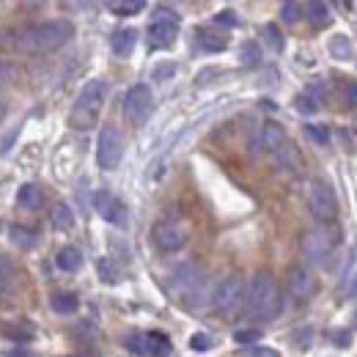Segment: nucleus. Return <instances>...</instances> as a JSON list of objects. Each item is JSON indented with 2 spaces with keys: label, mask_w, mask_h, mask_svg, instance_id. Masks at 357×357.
I'll list each match as a JSON object with an SVG mask.
<instances>
[{
  "label": "nucleus",
  "mask_w": 357,
  "mask_h": 357,
  "mask_svg": "<svg viewBox=\"0 0 357 357\" xmlns=\"http://www.w3.org/2000/svg\"><path fill=\"white\" fill-rule=\"evenodd\" d=\"M283 308V297H280V286L278 280L269 275L267 269L256 272L248 291H245V311L253 321H272Z\"/></svg>",
  "instance_id": "obj_1"
},
{
  "label": "nucleus",
  "mask_w": 357,
  "mask_h": 357,
  "mask_svg": "<svg viewBox=\"0 0 357 357\" xmlns=\"http://www.w3.org/2000/svg\"><path fill=\"white\" fill-rule=\"evenodd\" d=\"M72 36H75V25L69 20H50L33 28H25L11 45L20 52H52L61 50Z\"/></svg>",
  "instance_id": "obj_2"
},
{
  "label": "nucleus",
  "mask_w": 357,
  "mask_h": 357,
  "mask_svg": "<svg viewBox=\"0 0 357 357\" xmlns=\"http://www.w3.org/2000/svg\"><path fill=\"white\" fill-rule=\"evenodd\" d=\"M107 93H110V83L96 77V80H89L83 91L77 93V102L69 113V124L75 130H91L96 121H99V113L107 102Z\"/></svg>",
  "instance_id": "obj_3"
},
{
  "label": "nucleus",
  "mask_w": 357,
  "mask_h": 357,
  "mask_svg": "<svg viewBox=\"0 0 357 357\" xmlns=\"http://www.w3.org/2000/svg\"><path fill=\"white\" fill-rule=\"evenodd\" d=\"M338 242H341V231L333 223H321L316 231H308L303 236V253L313 264H319V261H324V256H330L335 250Z\"/></svg>",
  "instance_id": "obj_4"
},
{
  "label": "nucleus",
  "mask_w": 357,
  "mask_h": 357,
  "mask_svg": "<svg viewBox=\"0 0 357 357\" xmlns=\"http://www.w3.org/2000/svg\"><path fill=\"white\" fill-rule=\"evenodd\" d=\"M121 157H124V137L113 124H105L96 140V165L102 171H116L121 165Z\"/></svg>",
  "instance_id": "obj_5"
},
{
  "label": "nucleus",
  "mask_w": 357,
  "mask_h": 357,
  "mask_svg": "<svg viewBox=\"0 0 357 357\" xmlns=\"http://www.w3.org/2000/svg\"><path fill=\"white\" fill-rule=\"evenodd\" d=\"M212 305L220 316H234V313L242 311L245 305V280L239 275H228L220 280V286L215 289V297H212Z\"/></svg>",
  "instance_id": "obj_6"
},
{
  "label": "nucleus",
  "mask_w": 357,
  "mask_h": 357,
  "mask_svg": "<svg viewBox=\"0 0 357 357\" xmlns=\"http://www.w3.org/2000/svg\"><path fill=\"white\" fill-rule=\"evenodd\" d=\"M178 36V17L171 8H157L149 22V45L154 50H165L176 42Z\"/></svg>",
  "instance_id": "obj_7"
},
{
  "label": "nucleus",
  "mask_w": 357,
  "mask_h": 357,
  "mask_svg": "<svg viewBox=\"0 0 357 357\" xmlns=\"http://www.w3.org/2000/svg\"><path fill=\"white\" fill-rule=\"evenodd\" d=\"M308 209L319 223H333L338 218V198L333 192V187L321 178H316L308 192Z\"/></svg>",
  "instance_id": "obj_8"
},
{
  "label": "nucleus",
  "mask_w": 357,
  "mask_h": 357,
  "mask_svg": "<svg viewBox=\"0 0 357 357\" xmlns=\"http://www.w3.org/2000/svg\"><path fill=\"white\" fill-rule=\"evenodd\" d=\"M151 110H154V93H151V89L146 83H137V86H132V89L127 91V96H124V113H127V119H130L132 127H143L149 121Z\"/></svg>",
  "instance_id": "obj_9"
},
{
  "label": "nucleus",
  "mask_w": 357,
  "mask_h": 357,
  "mask_svg": "<svg viewBox=\"0 0 357 357\" xmlns=\"http://www.w3.org/2000/svg\"><path fill=\"white\" fill-rule=\"evenodd\" d=\"M93 209H96L99 218L107 220V223L127 225V209H124V204H121L110 190H96V195H93Z\"/></svg>",
  "instance_id": "obj_10"
},
{
  "label": "nucleus",
  "mask_w": 357,
  "mask_h": 357,
  "mask_svg": "<svg viewBox=\"0 0 357 357\" xmlns=\"http://www.w3.org/2000/svg\"><path fill=\"white\" fill-rule=\"evenodd\" d=\"M286 291H289V297L297 300V303L311 300L313 291H316V278L311 275V269H305V267L289 269V275H286Z\"/></svg>",
  "instance_id": "obj_11"
},
{
  "label": "nucleus",
  "mask_w": 357,
  "mask_h": 357,
  "mask_svg": "<svg viewBox=\"0 0 357 357\" xmlns=\"http://www.w3.org/2000/svg\"><path fill=\"white\" fill-rule=\"evenodd\" d=\"M151 236H154V245H157L160 250H165V253L181 250L184 242H187V234H184L176 223H157L154 231H151Z\"/></svg>",
  "instance_id": "obj_12"
},
{
  "label": "nucleus",
  "mask_w": 357,
  "mask_h": 357,
  "mask_svg": "<svg viewBox=\"0 0 357 357\" xmlns=\"http://www.w3.org/2000/svg\"><path fill=\"white\" fill-rule=\"evenodd\" d=\"M135 42H137V33L132 28H119L113 36H110V50L116 58H130L135 50Z\"/></svg>",
  "instance_id": "obj_13"
},
{
  "label": "nucleus",
  "mask_w": 357,
  "mask_h": 357,
  "mask_svg": "<svg viewBox=\"0 0 357 357\" xmlns=\"http://www.w3.org/2000/svg\"><path fill=\"white\" fill-rule=\"evenodd\" d=\"M50 308L55 313H61V316H69V313H75L80 308V297L75 291H55L50 297Z\"/></svg>",
  "instance_id": "obj_14"
},
{
  "label": "nucleus",
  "mask_w": 357,
  "mask_h": 357,
  "mask_svg": "<svg viewBox=\"0 0 357 357\" xmlns=\"http://www.w3.org/2000/svg\"><path fill=\"white\" fill-rule=\"evenodd\" d=\"M8 239H11V245H17L20 250H31V248L36 245V231L22 223H11L8 225Z\"/></svg>",
  "instance_id": "obj_15"
},
{
  "label": "nucleus",
  "mask_w": 357,
  "mask_h": 357,
  "mask_svg": "<svg viewBox=\"0 0 357 357\" xmlns=\"http://www.w3.org/2000/svg\"><path fill=\"white\" fill-rule=\"evenodd\" d=\"M17 204L22 206V209H28V212H36L39 206H42V190H39V184H22L20 190H17Z\"/></svg>",
  "instance_id": "obj_16"
},
{
  "label": "nucleus",
  "mask_w": 357,
  "mask_h": 357,
  "mask_svg": "<svg viewBox=\"0 0 357 357\" xmlns=\"http://www.w3.org/2000/svg\"><path fill=\"white\" fill-rule=\"evenodd\" d=\"M55 264L63 269V272H77V269L83 267V253H80L75 245H66V248L58 250Z\"/></svg>",
  "instance_id": "obj_17"
},
{
  "label": "nucleus",
  "mask_w": 357,
  "mask_h": 357,
  "mask_svg": "<svg viewBox=\"0 0 357 357\" xmlns=\"http://www.w3.org/2000/svg\"><path fill=\"white\" fill-rule=\"evenodd\" d=\"M303 14L308 17V22L313 28H327L330 25V11H327V6L321 0H308L303 6Z\"/></svg>",
  "instance_id": "obj_18"
},
{
  "label": "nucleus",
  "mask_w": 357,
  "mask_h": 357,
  "mask_svg": "<svg viewBox=\"0 0 357 357\" xmlns=\"http://www.w3.org/2000/svg\"><path fill=\"white\" fill-rule=\"evenodd\" d=\"M171 349L174 347L165 333H157V330L146 333V355H171Z\"/></svg>",
  "instance_id": "obj_19"
},
{
  "label": "nucleus",
  "mask_w": 357,
  "mask_h": 357,
  "mask_svg": "<svg viewBox=\"0 0 357 357\" xmlns=\"http://www.w3.org/2000/svg\"><path fill=\"white\" fill-rule=\"evenodd\" d=\"M50 220H52V225L58 228V231H69L72 225H75V212L69 209V204H55L52 206V212H50Z\"/></svg>",
  "instance_id": "obj_20"
},
{
  "label": "nucleus",
  "mask_w": 357,
  "mask_h": 357,
  "mask_svg": "<svg viewBox=\"0 0 357 357\" xmlns=\"http://www.w3.org/2000/svg\"><path fill=\"white\" fill-rule=\"evenodd\" d=\"M105 6L119 17H132L146 8V0H105Z\"/></svg>",
  "instance_id": "obj_21"
},
{
  "label": "nucleus",
  "mask_w": 357,
  "mask_h": 357,
  "mask_svg": "<svg viewBox=\"0 0 357 357\" xmlns=\"http://www.w3.org/2000/svg\"><path fill=\"white\" fill-rule=\"evenodd\" d=\"M3 335L17 344H28L33 341V327H28L25 321H11V324H3Z\"/></svg>",
  "instance_id": "obj_22"
},
{
  "label": "nucleus",
  "mask_w": 357,
  "mask_h": 357,
  "mask_svg": "<svg viewBox=\"0 0 357 357\" xmlns=\"http://www.w3.org/2000/svg\"><path fill=\"white\" fill-rule=\"evenodd\" d=\"M283 140H286L283 127H280V124H275V121H267V124H264V130H261V143H264V149H267V151H275Z\"/></svg>",
  "instance_id": "obj_23"
},
{
  "label": "nucleus",
  "mask_w": 357,
  "mask_h": 357,
  "mask_svg": "<svg viewBox=\"0 0 357 357\" xmlns=\"http://www.w3.org/2000/svg\"><path fill=\"white\" fill-rule=\"evenodd\" d=\"M239 63L248 66V69L259 66L261 63V47L256 45V42H245V45L239 47Z\"/></svg>",
  "instance_id": "obj_24"
},
{
  "label": "nucleus",
  "mask_w": 357,
  "mask_h": 357,
  "mask_svg": "<svg viewBox=\"0 0 357 357\" xmlns=\"http://www.w3.org/2000/svg\"><path fill=\"white\" fill-rule=\"evenodd\" d=\"M330 52H333V58H338V61H349V55H352V42H349V36H344V33L333 36V39H330Z\"/></svg>",
  "instance_id": "obj_25"
},
{
  "label": "nucleus",
  "mask_w": 357,
  "mask_h": 357,
  "mask_svg": "<svg viewBox=\"0 0 357 357\" xmlns=\"http://www.w3.org/2000/svg\"><path fill=\"white\" fill-rule=\"evenodd\" d=\"M198 42L206 47L209 52H220V50L228 47V39L220 36V33H212V31H201V33H198Z\"/></svg>",
  "instance_id": "obj_26"
},
{
  "label": "nucleus",
  "mask_w": 357,
  "mask_h": 357,
  "mask_svg": "<svg viewBox=\"0 0 357 357\" xmlns=\"http://www.w3.org/2000/svg\"><path fill=\"white\" fill-rule=\"evenodd\" d=\"M280 17H283L286 25L300 22V17H303V6H300V0H283V6H280Z\"/></svg>",
  "instance_id": "obj_27"
},
{
  "label": "nucleus",
  "mask_w": 357,
  "mask_h": 357,
  "mask_svg": "<svg viewBox=\"0 0 357 357\" xmlns=\"http://www.w3.org/2000/svg\"><path fill=\"white\" fill-rule=\"evenodd\" d=\"M96 272H99V278H102L105 283H116V280H119V269H116V264H113L110 259H99V261H96Z\"/></svg>",
  "instance_id": "obj_28"
},
{
  "label": "nucleus",
  "mask_w": 357,
  "mask_h": 357,
  "mask_svg": "<svg viewBox=\"0 0 357 357\" xmlns=\"http://www.w3.org/2000/svg\"><path fill=\"white\" fill-rule=\"evenodd\" d=\"M124 347L135 355H146V333H130Z\"/></svg>",
  "instance_id": "obj_29"
},
{
  "label": "nucleus",
  "mask_w": 357,
  "mask_h": 357,
  "mask_svg": "<svg viewBox=\"0 0 357 357\" xmlns=\"http://www.w3.org/2000/svg\"><path fill=\"white\" fill-rule=\"evenodd\" d=\"M190 349L192 352H209L212 349V335L209 333H195L190 338Z\"/></svg>",
  "instance_id": "obj_30"
},
{
  "label": "nucleus",
  "mask_w": 357,
  "mask_h": 357,
  "mask_svg": "<svg viewBox=\"0 0 357 357\" xmlns=\"http://www.w3.org/2000/svg\"><path fill=\"white\" fill-rule=\"evenodd\" d=\"M294 107L300 110V113H305V116H311L319 110V105H316V99H313L311 93H300L297 99H294Z\"/></svg>",
  "instance_id": "obj_31"
},
{
  "label": "nucleus",
  "mask_w": 357,
  "mask_h": 357,
  "mask_svg": "<svg viewBox=\"0 0 357 357\" xmlns=\"http://www.w3.org/2000/svg\"><path fill=\"white\" fill-rule=\"evenodd\" d=\"M234 341H236V344L250 347V344L261 341V330H236V333H234Z\"/></svg>",
  "instance_id": "obj_32"
},
{
  "label": "nucleus",
  "mask_w": 357,
  "mask_h": 357,
  "mask_svg": "<svg viewBox=\"0 0 357 357\" xmlns=\"http://www.w3.org/2000/svg\"><path fill=\"white\" fill-rule=\"evenodd\" d=\"M305 135L319 146H327V140H330V132L324 127H316V124H305Z\"/></svg>",
  "instance_id": "obj_33"
},
{
  "label": "nucleus",
  "mask_w": 357,
  "mask_h": 357,
  "mask_svg": "<svg viewBox=\"0 0 357 357\" xmlns=\"http://www.w3.org/2000/svg\"><path fill=\"white\" fill-rule=\"evenodd\" d=\"M17 77H20L17 66H11L8 61H0V86H8V83H14Z\"/></svg>",
  "instance_id": "obj_34"
},
{
  "label": "nucleus",
  "mask_w": 357,
  "mask_h": 357,
  "mask_svg": "<svg viewBox=\"0 0 357 357\" xmlns=\"http://www.w3.org/2000/svg\"><path fill=\"white\" fill-rule=\"evenodd\" d=\"M215 25H223V28H236L239 25V17L234 11H220L215 14Z\"/></svg>",
  "instance_id": "obj_35"
},
{
  "label": "nucleus",
  "mask_w": 357,
  "mask_h": 357,
  "mask_svg": "<svg viewBox=\"0 0 357 357\" xmlns=\"http://www.w3.org/2000/svg\"><path fill=\"white\" fill-rule=\"evenodd\" d=\"M264 33L269 36V45H272L275 50H278V52H280V50H283V36H280L278 25H267V28H264Z\"/></svg>",
  "instance_id": "obj_36"
},
{
  "label": "nucleus",
  "mask_w": 357,
  "mask_h": 357,
  "mask_svg": "<svg viewBox=\"0 0 357 357\" xmlns=\"http://www.w3.org/2000/svg\"><path fill=\"white\" fill-rule=\"evenodd\" d=\"M11 275H14V264H11V259H8V256H0V283L11 280Z\"/></svg>",
  "instance_id": "obj_37"
},
{
  "label": "nucleus",
  "mask_w": 357,
  "mask_h": 357,
  "mask_svg": "<svg viewBox=\"0 0 357 357\" xmlns=\"http://www.w3.org/2000/svg\"><path fill=\"white\" fill-rule=\"evenodd\" d=\"M333 341H335V347L347 349V347H352V333L349 330H338V333H333Z\"/></svg>",
  "instance_id": "obj_38"
},
{
  "label": "nucleus",
  "mask_w": 357,
  "mask_h": 357,
  "mask_svg": "<svg viewBox=\"0 0 357 357\" xmlns=\"http://www.w3.org/2000/svg\"><path fill=\"white\" fill-rule=\"evenodd\" d=\"M347 102H349V105H357V83H349V86H347Z\"/></svg>",
  "instance_id": "obj_39"
},
{
  "label": "nucleus",
  "mask_w": 357,
  "mask_h": 357,
  "mask_svg": "<svg viewBox=\"0 0 357 357\" xmlns=\"http://www.w3.org/2000/svg\"><path fill=\"white\" fill-rule=\"evenodd\" d=\"M245 355H275L272 349H264V347H250V349H245Z\"/></svg>",
  "instance_id": "obj_40"
},
{
  "label": "nucleus",
  "mask_w": 357,
  "mask_h": 357,
  "mask_svg": "<svg viewBox=\"0 0 357 357\" xmlns=\"http://www.w3.org/2000/svg\"><path fill=\"white\" fill-rule=\"evenodd\" d=\"M347 291H349V297H357V272L349 278V286H347Z\"/></svg>",
  "instance_id": "obj_41"
},
{
  "label": "nucleus",
  "mask_w": 357,
  "mask_h": 357,
  "mask_svg": "<svg viewBox=\"0 0 357 357\" xmlns=\"http://www.w3.org/2000/svg\"><path fill=\"white\" fill-rule=\"evenodd\" d=\"M6 119V102H3V96H0V121Z\"/></svg>",
  "instance_id": "obj_42"
},
{
  "label": "nucleus",
  "mask_w": 357,
  "mask_h": 357,
  "mask_svg": "<svg viewBox=\"0 0 357 357\" xmlns=\"http://www.w3.org/2000/svg\"><path fill=\"white\" fill-rule=\"evenodd\" d=\"M352 321H355V327H357V311H355V319H352Z\"/></svg>",
  "instance_id": "obj_43"
}]
</instances>
